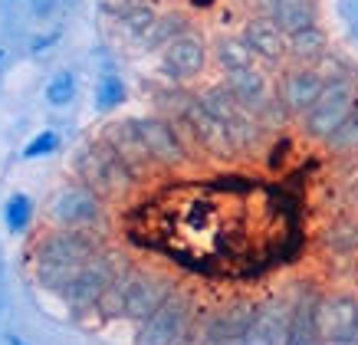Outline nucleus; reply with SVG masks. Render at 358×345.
I'll list each match as a JSON object with an SVG mask.
<instances>
[{"instance_id": "obj_1", "label": "nucleus", "mask_w": 358, "mask_h": 345, "mask_svg": "<svg viewBox=\"0 0 358 345\" xmlns=\"http://www.w3.org/2000/svg\"><path fill=\"white\" fill-rule=\"evenodd\" d=\"M73 178L83 184H92L109 204H129L131 197L141 191V184H145L102 135L83 141L76 148V155H73Z\"/></svg>"}, {"instance_id": "obj_2", "label": "nucleus", "mask_w": 358, "mask_h": 345, "mask_svg": "<svg viewBox=\"0 0 358 345\" xmlns=\"http://www.w3.org/2000/svg\"><path fill=\"white\" fill-rule=\"evenodd\" d=\"M355 102H358V86H355V76H338V79H329L319 99H315L309 112L299 119V129H303L306 139L313 141H322L326 145L336 129L342 122L355 112Z\"/></svg>"}, {"instance_id": "obj_3", "label": "nucleus", "mask_w": 358, "mask_h": 345, "mask_svg": "<svg viewBox=\"0 0 358 345\" xmlns=\"http://www.w3.org/2000/svg\"><path fill=\"white\" fill-rule=\"evenodd\" d=\"M129 260L131 257L119 253V250H112V244H109L102 253H96L89 263L79 267V273L73 276V283L66 286V293L59 296V300L69 306V313L76 316V319H83V316H96V306H99V300H102L106 286H109L112 276H115Z\"/></svg>"}, {"instance_id": "obj_4", "label": "nucleus", "mask_w": 358, "mask_h": 345, "mask_svg": "<svg viewBox=\"0 0 358 345\" xmlns=\"http://www.w3.org/2000/svg\"><path fill=\"white\" fill-rule=\"evenodd\" d=\"M129 122H131V129H135V135H138V141L145 145V151L152 155L158 174H164V171L171 174V171H178V168H185V164L194 162L185 145V139H181V132H178V125H174L164 112L135 115V119H129Z\"/></svg>"}, {"instance_id": "obj_5", "label": "nucleus", "mask_w": 358, "mask_h": 345, "mask_svg": "<svg viewBox=\"0 0 358 345\" xmlns=\"http://www.w3.org/2000/svg\"><path fill=\"white\" fill-rule=\"evenodd\" d=\"M194 316H197L194 296L178 286V290L138 325V339H135V342L138 345H187Z\"/></svg>"}, {"instance_id": "obj_6", "label": "nucleus", "mask_w": 358, "mask_h": 345, "mask_svg": "<svg viewBox=\"0 0 358 345\" xmlns=\"http://www.w3.org/2000/svg\"><path fill=\"white\" fill-rule=\"evenodd\" d=\"M112 204L99 195L92 184L69 181L63 191H56L46 214L56 227H106Z\"/></svg>"}, {"instance_id": "obj_7", "label": "nucleus", "mask_w": 358, "mask_h": 345, "mask_svg": "<svg viewBox=\"0 0 358 345\" xmlns=\"http://www.w3.org/2000/svg\"><path fill=\"white\" fill-rule=\"evenodd\" d=\"M210 66V43L197 27H191L187 33H181L178 40L162 50V73L171 79L174 86H187L207 73Z\"/></svg>"}, {"instance_id": "obj_8", "label": "nucleus", "mask_w": 358, "mask_h": 345, "mask_svg": "<svg viewBox=\"0 0 358 345\" xmlns=\"http://www.w3.org/2000/svg\"><path fill=\"white\" fill-rule=\"evenodd\" d=\"M358 323V296L352 290H322L315 309V329L322 345H352Z\"/></svg>"}, {"instance_id": "obj_9", "label": "nucleus", "mask_w": 358, "mask_h": 345, "mask_svg": "<svg viewBox=\"0 0 358 345\" xmlns=\"http://www.w3.org/2000/svg\"><path fill=\"white\" fill-rule=\"evenodd\" d=\"M178 290V280L171 273H162V270H148V267H135L131 273V283H129V296H125V313L122 319L125 323H135L141 325L148 316L162 306L171 293Z\"/></svg>"}, {"instance_id": "obj_10", "label": "nucleus", "mask_w": 358, "mask_h": 345, "mask_svg": "<svg viewBox=\"0 0 358 345\" xmlns=\"http://www.w3.org/2000/svg\"><path fill=\"white\" fill-rule=\"evenodd\" d=\"M322 86H326V79H322V73L315 66L286 63L280 69V76H276V96H280L282 106L289 108L293 119H303L306 112H309V106L319 99Z\"/></svg>"}, {"instance_id": "obj_11", "label": "nucleus", "mask_w": 358, "mask_h": 345, "mask_svg": "<svg viewBox=\"0 0 358 345\" xmlns=\"http://www.w3.org/2000/svg\"><path fill=\"white\" fill-rule=\"evenodd\" d=\"M289 316H293V286H282V290L263 296L257 302V325H253L257 345H286Z\"/></svg>"}, {"instance_id": "obj_12", "label": "nucleus", "mask_w": 358, "mask_h": 345, "mask_svg": "<svg viewBox=\"0 0 358 345\" xmlns=\"http://www.w3.org/2000/svg\"><path fill=\"white\" fill-rule=\"evenodd\" d=\"M293 286V316H289V339L286 345H322L315 329V309L322 300V290L313 280H296Z\"/></svg>"}, {"instance_id": "obj_13", "label": "nucleus", "mask_w": 358, "mask_h": 345, "mask_svg": "<svg viewBox=\"0 0 358 345\" xmlns=\"http://www.w3.org/2000/svg\"><path fill=\"white\" fill-rule=\"evenodd\" d=\"M224 86L230 89V96L237 99L240 108H247L250 115H260L263 108L270 106V99L276 96V83L263 69H257V66L227 73L224 76Z\"/></svg>"}, {"instance_id": "obj_14", "label": "nucleus", "mask_w": 358, "mask_h": 345, "mask_svg": "<svg viewBox=\"0 0 358 345\" xmlns=\"http://www.w3.org/2000/svg\"><path fill=\"white\" fill-rule=\"evenodd\" d=\"M240 36L247 40V46L253 50V56L260 63H273V66H286V33L270 20V17H247L240 27Z\"/></svg>"}, {"instance_id": "obj_15", "label": "nucleus", "mask_w": 358, "mask_h": 345, "mask_svg": "<svg viewBox=\"0 0 358 345\" xmlns=\"http://www.w3.org/2000/svg\"><path fill=\"white\" fill-rule=\"evenodd\" d=\"M329 56V33L315 23L306 30L293 33L286 40V63L293 66H319Z\"/></svg>"}, {"instance_id": "obj_16", "label": "nucleus", "mask_w": 358, "mask_h": 345, "mask_svg": "<svg viewBox=\"0 0 358 345\" xmlns=\"http://www.w3.org/2000/svg\"><path fill=\"white\" fill-rule=\"evenodd\" d=\"M224 325H227V342L230 345H257L253 339V325H257V300L237 296L220 306Z\"/></svg>"}, {"instance_id": "obj_17", "label": "nucleus", "mask_w": 358, "mask_h": 345, "mask_svg": "<svg viewBox=\"0 0 358 345\" xmlns=\"http://www.w3.org/2000/svg\"><path fill=\"white\" fill-rule=\"evenodd\" d=\"M210 63H217V69L227 76L237 69H247V66H257V56L240 33H220L210 40Z\"/></svg>"}, {"instance_id": "obj_18", "label": "nucleus", "mask_w": 358, "mask_h": 345, "mask_svg": "<svg viewBox=\"0 0 358 345\" xmlns=\"http://www.w3.org/2000/svg\"><path fill=\"white\" fill-rule=\"evenodd\" d=\"M322 247L332 257H342V260L358 257V217L352 214L332 217L326 224V230H322Z\"/></svg>"}, {"instance_id": "obj_19", "label": "nucleus", "mask_w": 358, "mask_h": 345, "mask_svg": "<svg viewBox=\"0 0 358 345\" xmlns=\"http://www.w3.org/2000/svg\"><path fill=\"white\" fill-rule=\"evenodd\" d=\"M270 20L276 23L286 36H293V33L319 23V0H280L276 10L270 13Z\"/></svg>"}, {"instance_id": "obj_20", "label": "nucleus", "mask_w": 358, "mask_h": 345, "mask_svg": "<svg viewBox=\"0 0 358 345\" xmlns=\"http://www.w3.org/2000/svg\"><path fill=\"white\" fill-rule=\"evenodd\" d=\"M158 17H162V10H158L155 0H122L119 10H115V23L129 33L131 40H141L155 27Z\"/></svg>"}, {"instance_id": "obj_21", "label": "nucleus", "mask_w": 358, "mask_h": 345, "mask_svg": "<svg viewBox=\"0 0 358 345\" xmlns=\"http://www.w3.org/2000/svg\"><path fill=\"white\" fill-rule=\"evenodd\" d=\"M135 267H138V260H129V263L112 276L109 286H106V293H102V300H99V306H96V316L102 319V323H115V319H122V313H125V296H129V283H131Z\"/></svg>"}, {"instance_id": "obj_22", "label": "nucleus", "mask_w": 358, "mask_h": 345, "mask_svg": "<svg viewBox=\"0 0 358 345\" xmlns=\"http://www.w3.org/2000/svg\"><path fill=\"white\" fill-rule=\"evenodd\" d=\"M191 27H194V23H191V17H187L185 10H162V17L155 20V27L141 36L138 43H145V50H164L171 40H178V36L187 33Z\"/></svg>"}, {"instance_id": "obj_23", "label": "nucleus", "mask_w": 358, "mask_h": 345, "mask_svg": "<svg viewBox=\"0 0 358 345\" xmlns=\"http://www.w3.org/2000/svg\"><path fill=\"white\" fill-rule=\"evenodd\" d=\"M129 102V86H125V79H122L119 73H102L96 79V92H92V106H96V112H102V115H109V112H115L119 106H125Z\"/></svg>"}, {"instance_id": "obj_24", "label": "nucleus", "mask_w": 358, "mask_h": 345, "mask_svg": "<svg viewBox=\"0 0 358 345\" xmlns=\"http://www.w3.org/2000/svg\"><path fill=\"white\" fill-rule=\"evenodd\" d=\"M76 273H79V267H69V263H46V260H36V263H33V280H36V286L56 293V296H63L66 286L73 283Z\"/></svg>"}, {"instance_id": "obj_25", "label": "nucleus", "mask_w": 358, "mask_h": 345, "mask_svg": "<svg viewBox=\"0 0 358 345\" xmlns=\"http://www.w3.org/2000/svg\"><path fill=\"white\" fill-rule=\"evenodd\" d=\"M33 217H36L33 197L23 195V191H13V195L7 197V204H3V227H7L10 234H27L33 227Z\"/></svg>"}, {"instance_id": "obj_26", "label": "nucleus", "mask_w": 358, "mask_h": 345, "mask_svg": "<svg viewBox=\"0 0 358 345\" xmlns=\"http://www.w3.org/2000/svg\"><path fill=\"white\" fill-rule=\"evenodd\" d=\"M79 96V79L73 69H59V73L46 83L43 89V99H46V106L50 108H66V106H73Z\"/></svg>"}, {"instance_id": "obj_27", "label": "nucleus", "mask_w": 358, "mask_h": 345, "mask_svg": "<svg viewBox=\"0 0 358 345\" xmlns=\"http://www.w3.org/2000/svg\"><path fill=\"white\" fill-rule=\"evenodd\" d=\"M56 151H59V132L43 129V132H36V135L23 145L20 158L23 162H36V158H50V155H56Z\"/></svg>"}, {"instance_id": "obj_28", "label": "nucleus", "mask_w": 358, "mask_h": 345, "mask_svg": "<svg viewBox=\"0 0 358 345\" xmlns=\"http://www.w3.org/2000/svg\"><path fill=\"white\" fill-rule=\"evenodd\" d=\"M332 151H358V119L355 115H348L342 125L336 129V135L326 141Z\"/></svg>"}, {"instance_id": "obj_29", "label": "nucleus", "mask_w": 358, "mask_h": 345, "mask_svg": "<svg viewBox=\"0 0 358 345\" xmlns=\"http://www.w3.org/2000/svg\"><path fill=\"white\" fill-rule=\"evenodd\" d=\"M243 7H247L250 17H270L273 10H276V3L280 0H240Z\"/></svg>"}, {"instance_id": "obj_30", "label": "nucleus", "mask_w": 358, "mask_h": 345, "mask_svg": "<svg viewBox=\"0 0 358 345\" xmlns=\"http://www.w3.org/2000/svg\"><path fill=\"white\" fill-rule=\"evenodd\" d=\"M56 40H59V30H50V33H43V36H36V40H33V53H43V50H50V43H56Z\"/></svg>"}, {"instance_id": "obj_31", "label": "nucleus", "mask_w": 358, "mask_h": 345, "mask_svg": "<svg viewBox=\"0 0 358 345\" xmlns=\"http://www.w3.org/2000/svg\"><path fill=\"white\" fill-rule=\"evenodd\" d=\"M191 3H194V7H214L217 0H191Z\"/></svg>"}, {"instance_id": "obj_32", "label": "nucleus", "mask_w": 358, "mask_h": 345, "mask_svg": "<svg viewBox=\"0 0 358 345\" xmlns=\"http://www.w3.org/2000/svg\"><path fill=\"white\" fill-rule=\"evenodd\" d=\"M7 342H10V345H23L20 339H17V335H10V339H7Z\"/></svg>"}, {"instance_id": "obj_33", "label": "nucleus", "mask_w": 358, "mask_h": 345, "mask_svg": "<svg viewBox=\"0 0 358 345\" xmlns=\"http://www.w3.org/2000/svg\"><path fill=\"white\" fill-rule=\"evenodd\" d=\"M352 345H358V323H355V342H352Z\"/></svg>"}, {"instance_id": "obj_34", "label": "nucleus", "mask_w": 358, "mask_h": 345, "mask_svg": "<svg viewBox=\"0 0 358 345\" xmlns=\"http://www.w3.org/2000/svg\"><path fill=\"white\" fill-rule=\"evenodd\" d=\"M352 115H355V119H358V102H355V112H352Z\"/></svg>"}, {"instance_id": "obj_35", "label": "nucleus", "mask_w": 358, "mask_h": 345, "mask_svg": "<svg viewBox=\"0 0 358 345\" xmlns=\"http://www.w3.org/2000/svg\"><path fill=\"white\" fill-rule=\"evenodd\" d=\"M0 59H3V50H0Z\"/></svg>"}]
</instances>
